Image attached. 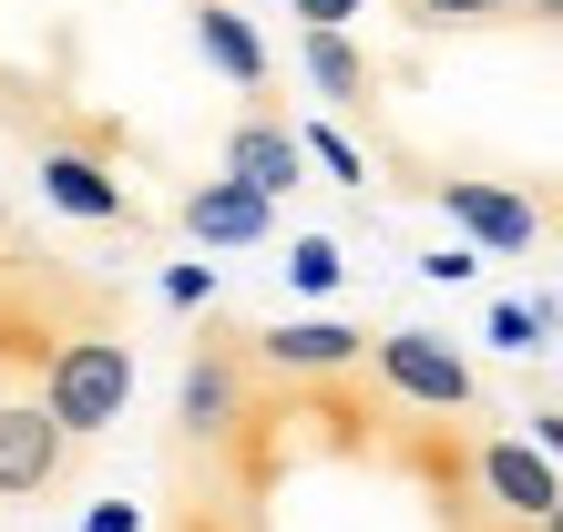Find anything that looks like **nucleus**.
Masks as SVG:
<instances>
[{
    "instance_id": "13",
    "label": "nucleus",
    "mask_w": 563,
    "mask_h": 532,
    "mask_svg": "<svg viewBox=\"0 0 563 532\" xmlns=\"http://www.w3.org/2000/svg\"><path fill=\"white\" fill-rule=\"evenodd\" d=\"M297 62H308V82L328 92V103H349V113H369V92H379V73H369V52H358L349 31H297Z\"/></svg>"
},
{
    "instance_id": "6",
    "label": "nucleus",
    "mask_w": 563,
    "mask_h": 532,
    "mask_svg": "<svg viewBox=\"0 0 563 532\" xmlns=\"http://www.w3.org/2000/svg\"><path fill=\"white\" fill-rule=\"evenodd\" d=\"M256 379H349L369 358V328L349 318H287V328H246Z\"/></svg>"
},
{
    "instance_id": "2",
    "label": "nucleus",
    "mask_w": 563,
    "mask_h": 532,
    "mask_svg": "<svg viewBox=\"0 0 563 532\" xmlns=\"http://www.w3.org/2000/svg\"><path fill=\"white\" fill-rule=\"evenodd\" d=\"M31 399L52 410L62 441H92V430L123 420V399H134V339L123 328H82V339L52 348V369L31 379Z\"/></svg>"
},
{
    "instance_id": "21",
    "label": "nucleus",
    "mask_w": 563,
    "mask_h": 532,
    "mask_svg": "<svg viewBox=\"0 0 563 532\" xmlns=\"http://www.w3.org/2000/svg\"><path fill=\"white\" fill-rule=\"evenodd\" d=\"M522 21H543V31H563V0H522Z\"/></svg>"
},
{
    "instance_id": "1",
    "label": "nucleus",
    "mask_w": 563,
    "mask_h": 532,
    "mask_svg": "<svg viewBox=\"0 0 563 532\" xmlns=\"http://www.w3.org/2000/svg\"><path fill=\"white\" fill-rule=\"evenodd\" d=\"M82 328H123V297L73 277V266L0 206V399H31V379L52 369V348L82 339Z\"/></svg>"
},
{
    "instance_id": "5",
    "label": "nucleus",
    "mask_w": 563,
    "mask_h": 532,
    "mask_svg": "<svg viewBox=\"0 0 563 532\" xmlns=\"http://www.w3.org/2000/svg\"><path fill=\"white\" fill-rule=\"evenodd\" d=\"M420 195H430V206H441L482 256H533V246H543V195H522V185H492V175H430Z\"/></svg>"
},
{
    "instance_id": "20",
    "label": "nucleus",
    "mask_w": 563,
    "mask_h": 532,
    "mask_svg": "<svg viewBox=\"0 0 563 532\" xmlns=\"http://www.w3.org/2000/svg\"><path fill=\"white\" fill-rule=\"evenodd\" d=\"M533 451H543V461H563V410H533Z\"/></svg>"
},
{
    "instance_id": "17",
    "label": "nucleus",
    "mask_w": 563,
    "mask_h": 532,
    "mask_svg": "<svg viewBox=\"0 0 563 532\" xmlns=\"http://www.w3.org/2000/svg\"><path fill=\"white\" fill-rule=\"evenodd\" d=\"M206 297H216V266H164V308H206Z\"/></svg>"
},
{
    "instance_id": "16",
    "label": "nucleus",
    "mask_w": 563,
    "mask_h": 532,
    "mask_svg": "<svg viewBox=\"0 0 563 532\" xmlns=\"http://www.w3.org/2000/svg\"><path fill=\"white\" fill-rule=\"evenodd\" d=\"M349 277V256H339V236H297L287 246V287H308V297H328Z\"/></svg>"
},
{
    "instance_id": "4",
    "label": "nucleus",
    "mask_w": 563,
    "mask_h": 532,
    "mask_svg": "<svg viewBox=\"0 0 563 532\" xmlns=\"http://www.w3.org/2000/svg\"><path fill=\"white\" fill-rule=\"evenodd\" d=\"M369 369H379V389L400 399V410H482L472 358H461L441 328H379V339H369Z\"/></svg>"
},
{
    "instance_id": "22",
    "label": "nucleus",
    "mask_w": 563,
    "mask_h": 532,
    "mask_svg": "<svg viewBox=\"0 0 563 532\" xmlns=\"http://www.w3.org/2000/svg\"><path fill=\"white\" fill-rule=\"evenodd\" d=\"M543 532H563V502H553V512H543Z\"/></svg>"
},
{
    "instance_id": "18",
    "label": "nucleus",
    "mask_w": 563,
    "mask_h": 532,
    "mask_svg": "<svg viewBox=\"0 0 563 532\" xmlns=\"http://www.w3.org/2000/svg\"><path fill=\"white\" fill-rule=\"evenodd\" d=\"M287 11H297V31H349L369 0H287Z\"/></svg>"
},
{
    "instance_id": "9",
    "label": "nucleus",
    "mask_w": 563,
    "mask_h": 532,
    "mask_svg": "<svg viewBox=\"0 0 563 532\" xmlns=\"http://www.w3.org/2000/svg\"><path fill=\"white\" fill-rule=\"evenodd\" d=\"M62 461H73V441L52 430L42 399H0V502H42V491H62Z\"/></svg>"
},
{
    "instance_id": "14",
    "label": "nucleus",
    "mask_w": 563,
    "mask_h": 532,
    "mask_svg": "<svg viewBox=\"0 0 563 532\" xmlns=\"http://www.w3.org/2000/svg\"><path fill=\"white\" fill-rule=\"evenodd\" d=\"M410 31H492V21H522V0H400Z\"/></svg>"
},
{
    "instance_id": "10",
    "label": "nucleus",
    "mask_w": 563,
    "mask_h": 532,
    "mask_svg": "<svg viewBox=\"0 0 563 532\" xmlns=\"http://www.w3.org/2000/svg\"><path fill=\"white\" fill-rule=\"evenodd\" d=\"M175 225H185L195 246H267L277 236V206H267V195H246L236 175H206V185L175 195Z\"/></svg>"
},
{
    "instance_id": "8",
    "label": "nucleus",
    "mask_w": 563,
    "mask_h": 532,
    "mask_svg": "<svg viewBox=\"0 0 563 532\" xmlns=\"http://www.w3.org/2000/svg\"><path fill=\"white\" fill-rule=\"evenodd\" d=\"M42 206L82 215V225H123V236L144 225V206L123 195V175H113L103 154H82V144H42Z\"/></svg>"
},
{
    "instance_id": "7",
    "label": "nucleus",
    "mask_w": 563,
    "mask_h": 532,
    "mask_svg": "<svg viewBox=\"0 0 563 532\" xmlns=\"http://www.w3.org/2000/svg\"><path fill=\"white\" fill-rule=\"evenodd\" d=\"M472 481H482V502L522 522V532H543V512L563 502V472L533 451V441H512V430H492V441H472Z\"/></svg>"
},
{
    "instance_id": "11",
    "label": "nucleus",
    "mask_w": 563,
    "mask_h": 532,
    "mask_svg": "<svg viewBox=\"0 0 563 532\" xmlns=\"http://www.w3.org/2000/svg\"><path fill=\"white\" fill-rule=\"evenodd\" d=\"M225 175H236L246 195H267V206H277V195H297V185H308V154H297V123L256 103V113H246L236 133H225Z\"/></svg>"
},
{
    "instance_id": "15",
    "label": "nucleus",
    "mask_w": 563,
    "mask_h": 532,
    "mask_svg": "<svg viewBox=\"0 0 563 532\" xmlns=\"http://www.w3.org/2000/svg\"><path fill=\"white\" fill-rule=\"evenodd\" d=\"M297 154H308V164H328L339 185H369V154H358L339 123H297Z\"/></svg>"
},
{
    "instance_id": "12",
    "label": "nucleus",
    "mask_w": 563,
    "mask_h": 532,
    "mask_svg": "<svg viewBox=\"0 0 563 532\" xmlns=\"http://www.w3.org/2000/svg\"><path fill=\"white\" fill-rule=\"evenodd\" d=\"M195 52H206L236 92H256V103H267L277 62H267V42H256V21L236 11V0H195Z\"/></svg>"
},
{
    "instance_id": "3",
    "label": "nucleus",
    "mask_w": 563,
    "mask_h": 532,
    "mask_svg": "<svg viewBox=\"0 0 563 532\" xmlns=\"http://www.w3.org/2000/svg\"><path fill=\"white\" fill-rule=\"evenodd\" d=\"M256 399V358H246V328H206L185 348V379H175V451H216L225 430L246 420Z\"/></svg>"
},
{
    "instance_id": "19",
    "label": "nucleus",
    "mask_w": 563,
    "mask_h": 532,
    "mask_svg": "<svg viewBox=\"0 0 563 532\" xmlns=\"http://www.w3.org/2000/svg\"><path fill=\"white\" fill-rule=\"evenodd\" d=\"M82 532H144V502H92Z\"/></svg>"
}]
</instances>
